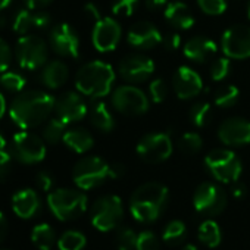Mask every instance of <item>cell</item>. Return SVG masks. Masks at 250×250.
Instances as JSON below:
<instances>
[{"label":"cell","instance_id":"6da1fadb","mask_svg":"<svg viewBox=\"0 0 250 250\" xmlns=\"http://www.w3.org/2000/svg\"><path fill=\"white\" fill-rule=\"evenodd\" d=\"M56 99L44 91H21L9 107V116L20 128L30 130L43 124L55 110Z\"/></svg>","mask_w":250,"mask_h":250},{"label":"cell","instance_id":"7a4b0ae2","mask_svg":"<svg viewBox=\"0 0 250 250\" xmlns=\"http://www.w3.org/2000/svg\"><path fill=\"white\" fill-rule=\"evenodd\" d=\"M168 188L161 183H146L131 196L130 210L139 222H153L165 210L168 203Z\"/></svg>","mask_w":250,"mask_h":250},{"label":"cell","instance_id":"3957f363","mask_svg":"<svg viewBox=\"0 0 250 250\" xmlns=\"http://www.w3.org/2000/svg\"><path fill=\"white\" fill-rule=\"evenodd\" d=\"M115 83L113 68L102 61H91L83 65L75 77V87L81 94L93 99L104 97Z\"/></svg>","mask_w":250,"mask_h":250},{"label":"cell","instance_id":"277c9868","mask_svg":"<svg viewBox=\"0 0 250 250\" xmlns=\"http://www.w3.org/2000/svg\"><path fill=\"white\" fill-rule=\"evenodd\" d=\"M47 205L59 221H71L85 212L87 197L78 190L58 188L47 196Z\"/></svg>","mask_w":250,"mask_h":250},{"label":"cell","instance_id":"5b68a950","mask_svg":"<svg viewBox=\"0 0 250 250\" xmlns=\"http://www.w3.org/2000/svg\"><path fill=\"white\" fill-rule=\"evenodd\" d=\"M205 165L213 178L224 184H232L238 181L243 171L238 156L232 150L227 149H216L208 153L205 158Z\"/></svg>","mask_w":250,"mask_h":250},{"label":"cell","instance_id":"8992f818","mask_svg":"<svg viewBox=\"0 0 250 250\" xmlns=\"http://www.w3.org/2000/svg\"><path fill=\"white\" fill-rule=\"evenodd\" d=\"M72 178L81 190H91L110 178V165L99 156L83 158L75 164Z\"/></svg>","mask_w":250,"mask_h":250},{"label":"cell","instance_id":"52a82bcc","mask_svg":"<svg viewBox=\"0 0 250 250\" xmlns=\"http://www.w3.org/2000/svg\"><path fill=\"white\" fill-rule=\"evenodd\" d=\"M122 215V200L115 194L102 196L91 206V224L103 232L116 228Z\"/></svg>","mask_w":250,"mask_h":250},{"label":"cell","instance_id":"ba28073f","mask_svg":"<svg viewBox=\"0 0 250 250\" xmlns=\"http://www.w3.org/2000/svg\"><path fill=\"white\" fill-rule=\"evenodd\" d=\"M15 55L22 69L34 71L47 62V43L39 36H24L18 40Z\"/></svg>","mask_w":250,"mask_h":250},{"label":"cell","instance_id":"9c48e42d","mask_svg":"<svg viewBox=\"0 0 250 250\" xmlns=\"http://www.w3.org/2000/svg\"><path fill=\"white\" fill-rule=\"evenodd\" d=\"M112 106L122 115L137 116L149 110V97L136 85H121L112 94Z\"/></svg>","mask_w":250,"mask_h":250},{"label":"cell","instance_id":"30bf717a","mask_svg":"<svg viewBox=\"0 0 250 250\" xmlns=\"http://www.w3.org/2000/svg\"><path fill=\"white\" fill-rule=\"evenodd\" d=\"M172 140L167 133H150L140 139L136 152L149 164H161L172 155Z\"/></svg>","mask_w":250,"mask_h":250},{"label":"cell","instance_id":"8fae6325","mask_svg":"<svg viewBox=\"0 0 250 250\" xmlns=\"http://www.w3.org/2000/svg\"><path fill=\"white\" fill-rule=\"evenodd\" d=\"M11 153L21 164H39L46 156V146L39 136L24 131L14 136L11 143Z\"/></svg>","mask_w":250,"mask_h":250},{"label":"cell","instance_id":"7c38bea8","mask_svg":"<svg viewBox=\"0 0 250 250\" xmlns=\"http://www.w3.org/2000/svg\"><path fill=\"white\" fill-rule=\"evenodd\" d=\"M193 205L199 213L205 216H216L225 209L227 196L218 184L203 183L194 191Z\"/></svg>","mask_w":250,"mask_h":250},{"label":"cell","instance_id":"4fadbf2b","mask_svg":"<svg viewBox=\"0 0 250 250\" xmlns=\"http://www.w3.org/2000/svg\"><path fill=\"white\" fill-rule=\"evenodd\" d=\"M222 52L229 59H247L250 58V27L232 25L224 34L221 40Z\"/></svg>","mask_w":250,"mask_h":250},{"label":"cell","instance_id":"5bb4252c","mask_svg":"<svg viewBox=\"0 0 250 250\" xmlns=\"http://www.w3.org/2000/svg\"><path fill=\"white\" fill-rule=\"evenodd\" d=\"M219 140L229 147H241L250 143V121L244 118H228L218 128Z\"/></svg>","mask_w":250,"mask_h":250},{"label":"cell","instance_id":"9a60e30c","mask_svg":"<svg viewBox=\"0 0 250 250\" xmlns=\"http://www.w3.org/2000/svg\"><path fill=\"white\" fill-rule=\"evenodd\" d=\"M155 72V63L145 55H128L119 63V75L131 84L146 81Z\"/></svg>","mask_w":250,"mask_h":250},{"label":"cell","instance_id":"2e32d148","mask_svg":"<svg viewBox=\"0 0 250 250\" xmlns=\"http://www.w3.org/2000/svg\"><path fill=\"white\" fill-rule=\"evenodd\" d=\"M121 27L113 18H100L93 28L91 42L96 50L106 53L116 49L121 42Z\"/></svg>","mask_w":250,"mask_h":250},{"label":"cell","instance_id":"e0dca14e","mask_svg":"<svg viewBox=\"0 0 250 250\" xmlns=\"http://www.w3.org/2000/svg\"><path fill=\"white\" fill-rule=\"evenodd\" d=\"M50 46L62 58L77 59L80 56V39L69 24H59L50 31Z\"/></svg>","mask_w":250,"mask_h":250},{"label":"cell","instance_id":"ac0fdd59","mask_svg":"<svg viewBox=\"0 0 250 250\" xmlns=\"http://www.w3.org/2000/svg\"><path fill=\"white\" fill-rule=\"evenodd\" d=\"M172 85L178 99L188 100L196 97L203 90V80L194 69L183 65L175 71Z\"/></svg>","mask_w":250,"mask_h":250},{"label":"cell","instance_id":"d6986e66","mask_svg":"<svg viewBox=\"0 0 250 250\" xmlns=\"http://www.w3.org/2000/svg\"><path fill=\"white\" fill-rule=\"evenodd\" d=\"M127 40L136 49L150 50L162 43L164 36L155 24L149 21H142L131 27V30L128 31Z\"/></svg>","mask_w":250,"mask_h":250},{"label":"cell","instance_id":"ffe728a7","mask_svg":"<svg viewBox=\"0 0 250 250\" xmlns=\"http://www.w3.org/2000/svg\"><path fill=\"white\" fill-rule=\"evenodd\" d=\"M56 116L65 121L66 124L78 122L87 115V104L84 99L74 91L63 93L55 103Z\"/></svg>","mask_w":250,"mask_h":250},{"label":"cell","instance_id":"44dd1931","mask_svg":"<svg viewBox=\"0 0 250 250\" xmlns=\"http://www.w3.org/2000/svg\"><path fill=\"white\" fill-rule=\"evenodd\" d=\"M165 20L177 30H190L196 20L191 12V9L181 0H175V2H169L164 12Z\"/></svg>","mask_w":250,"mask_h":250},{"label":"cell","instance_id":"7402d4cb","mask_svg":"<svg viewBox=\"0 0 250 250\" xmlns=\"http://www.w3.org/2000/svg\"><path fill=\"white\" fill-rule=\"evenodd\" d=\"M184 56L196 63H203L206 62L212 55H215L216 52V44L215 42H212L208 37L203 36H196L193 39H190L186 44H184Z\"/></svg>","mask_w":250,"mask_h":250},{"label":"cell","instance_id":"603a6c76","mask_svg":"<svg viewBox=\"0 0 250 250\" xmlns=\"http://www.w3.org/2000/svg\"><path fill=\"white\" fill-rule=\"evenodd\" d=\"M14 212L24 219H30L40 210V199L37 193L31 188H24L14 194L12 197Z\"/></svg>","mask_w":250,"mask_h":250},{"label":"cell","instance_id":"cb8c5ba5","mask_svg":"<svg viewBox=\"0 0 250 250\" xmlns=\"http://www.w3.org/2000/svg\"><path fill=\"white\" fill-rule=\"evenodd\" d=\"M68 80V66L62 61H52L49 62L43 72H42V81L49 88H59L62 87Z\"/></svg>","mask_w":250,"mask_h":250},{"label":"cell","instance_id":"d4e9b609","mask_svg":"<svg viewBox=\"0 0 250 250\" xmlns=\"http://www.w3.org/2000/svg\"><path fill=\"white\" fill-rule=\"evenodd\" d=\"M66 147H69L72 152L75 153H85L88 152L93 145H94V139L93 136L84 130V128H72V130H66L63 140H62Z\"/></svg>","mask_w":250,"mask_h":250},{"label":"cell","instance_id":"484cf974","mask_svg":"<svg viewBox=\"0 0 250 250\" xmlns=\"http://www.w3.org/2000/svg\"><path fill=\"white\" fill-rule=\"evenodd\" d=\"M90 121L93 127L102 133H110L115 128V119L103 102H94L90 107Z\"/></svg>","mask_w":250,"mask_h":250},{"label":"cell","instance_id":"4316f807","mask_svg":"<svg viewBox=\"0 0 250 250\" xmlns=\"http://www.w3.org/2000/svg\"><path fill=\"white\" fill-rule=\"evenodd\" d=\"M31 240L37 249L50 250L53 247V244L56 243V234L49 224H40V225L34 227Z\"/></svg>","mask_w":250,"mask_h":250},{"label":"cell","instance_id":"83f0119b","mask_svg":"<svg viewBox=\"0 0 250 250\" xmlns=\"http://www.w3.org/2000/svg\"><path fill=\"white\" fill-rule=\"evenodd\" d=\"M66 122L62 121L61 118H52L50 121L46 122L43 128V139L49 145H56L61 140H63V136L66 133Z\"/></svg>","mask_w":250,"mask_h":250},{"label":"cell","instance_id":"f1b7e54d","mask_svg":"<svg viewBox=\"0 0 250 250\" xmlns=\"http://www.w3.org/2000/svg\"><path fill=\"white\" fill-rule=\"evenodd\" d=\"M199 240L208 247H216L221 243V229L215 221H205L199 227Z\"/></svg>","mask_w":250,"mask_h":250},{"label":"cell","instance_id":"f546056e","mask_svg":"<svg viewBox=\"0 0 250 250\" xmlns=\"http://www.w3.org/2000/svg\"><path fill=\"white\" fill-rule=\"evenodd\" d=\"M240 97V90L232 85V84H227L219 87L215 91V104L218 107H232Z\"/></svg>","mask_w":250,"mask_h":250},{"label":"cell","instance_id":"4dcf8cb0","mask_svg":"<svg viewBox=\"0 0 250 250\" xmlns=\"http://www.w3.org/2000/svg\"><path fill=\"white\" fill-rule=\"evenodd\" d=\"M190 121L193 122L194 127L197 128H203L210 122L212 118V107L208 102H199L196 104L191 106L190 109Z\"/></svg>","mask_w":250,"mask_h":250},{"label":"cell","instance_id":"1f68e13d","mask_svg":"<svg viewBox=\"0 0 250 250\" xmlns=\"http://www.w3.org/2000/svg\"><path fill=\"white\" fill-rule=\"evenodd\" d=\"M203 146V139L197 133H184L178 140V149L184 155H196Z\"/></svg>","mask_w":250,"mask_h":250},{"label":"cell","instance_id":"d6a6232c","mask_svg":"<svg viewBox=\"0 0 250 250\" xmlns=\"http://www.w3.org/2000/svg\"><path fill=\"white\" fill-rule=\"evenodd\" d=\"M85 246V237L80 231H66L58 240L59 250H83Z\"/></svg>","mask_w":250,"mask_h":250},{"label":"cell","instance_id":"836d02e7","mask_svg":"<svg viewBox=\"0 0 250 250\" xmlns=\"http://www.w3.org/2000/svg\"><path fill=\"white\" fill-rule=\"evenodd\" d=\"M184 237H186V225H184L183 221H178V219L171 221L165 227L164 235H162L164 241L171 244V246H175V244L181 243L184 240Z\"/></svg>","mask_w":250,"mask_h":250},{"label":"cell","instance_id":"e575fe53","mask_svg":"<svg viewBox=\"0 0 250 250\" xmlns=\"http://www.w3.org/2000/svg\"><path fill=\"white\" fill-rule=\"evenodd\" d=\"M25 83L27 81L24 75L14 71H5L0 75V85L11 93H21L25 87Z\"/></svg>","mask_w":250,"mask_h":250},{"label":"cell","instance_id":"d590c367","mask_svg":"<svg viewBox=\"0 0 250 250\" xmlns=\"http://www.w3.org/2000/svg\"><path fill=\"white\" fill-rule=\"evenodd\" d=\"M33 12L31 9H21L15 18H14V24H12V28L17 34H21V36H27L31 28H34V18H33Z\"/></svg>","mask_w":250,"mask_h":250},{"label":"cell","instance_id":"8d00e7d4","mask_svg":"<svg viewBox=\"0 0 250 250\" xmlns=\"http://www.w3.org/2000/svg\"><path fill=\"white\" fill-rule=\"evenodd\" d=\"M115 243L118 250H136L137 234L131 228H119L115 235Z\"/></svg>","mask_w":250,"mask_h":250},{"label":"cell","instance_id":"74e56055","mask_svg":"<svg viewBox=\"0 0 250 250\" xmlns=\"http://www.w3.org/2000/svg\"><path fill=\"white\" fill-rule=\"evenodd\" d=\"M140 0H113L112 12L116 17H131L139 8Z\"/></svg>","mask_w":250,"mask_h":250},{"label":"cell","instance_id":"f35d334b","mask_svg":"<svg viewBox=\"0 0 250 250\" xmlns=\"http://www.w3.org/2000/svg\"><path fill=\"white\" fill-rule=\"evenodd\" d=\"M149 94L153 103H164L168 97V85L162 78H155L149 84Z\"/></svg>","mask_w":250,"mask_h":250},{"label":"cell","instance_id":"ab89813d","mask_svg":"<svg viewBox=\"0 0 250 250\" xmlns=\"http://www.w3.org/2000/svg\"><path fill=\"white\" fill-rule=\"evenodd\" d=\"M197 6L206 15H222L227 11V0H197Z\"/></svg>","mask_w":250,"mask_h":250},{"label":"cell","instance_id":"60d3db41","mask_svg":"<svg viewBox=\"0 0 250 250\" xmlns=\"http://www.w3.org/2000/svg\"><path fill=\"white\" fill-rule=\"evenodd\" d=\"M229 71H231L229 58H218L210 66V78L213 81H222L228 77Z\"/></svg>","mask_w":250,"mask_h":250},{"label":"cell","instance_id":"b9f144b4","mask_svg":"<svg viewBox=\"0 0 250 250\" xmlns=\"http://www.w3.org/2000/svg\"><path fill=\"white\" fill-rule=\"evenodd\" d=\"M159 241L152 231H143L137 235L136 250H158Z\"/></svg>","mask_w":250,"mask_h":250},{"label":"cell","instance_id":"7bdbcfd3","mask_svg":"<svg viewBox=\"0 0 250 250\" xmlns=\"http://www.w3.org/2000/svg\"><path fill=\"white\" fill-rule=\"evenodd\" d=\"M12 153L8 152L6 149L0 150V183H3L8 180L12 171Z\"/></svg>","mask_w":250,"mask_h":250},{"label":"cell","instance_id":"ee69618b","mask_svg":"<svg viewBox=\"0 0 250 250\" xmlns=\"http://www.w3.org/2000/svg\"><path fill=\"white\" fill-rule=\"evenodd\" d=\"M11 61H12V50L3 39H0V72L8 71Z\"/></svg>","mask_w":250,"mask_h":250},{"label":"cell","instance_id":"f6af8a7d","mask_svg":"<svg viewBox=\"0 0 250 250\" xmlns=\"http://www.w3.org/2000/svg\"><path fill=\"white\" fill-rule=\"evenodd\" d=\"M33 18H34V28H39V30L47 28V27L50 25V22H52L50 15H49L47 12H43V11L36 12V14L33 15Z\"/></svg>","mask_w":250,"mask_h":250},{"label":"cell","instance_id":"bcb514c9","mask_svg":"<svg viewBox=\"0 0 250 250\" xmlns=\"http://www.w3.org/2000/svg\"><path fill=\"white\" fill-rule=\"evenodd\" d=\"M162 43H164V46H165L167 50L174 52V50H177V49L180 47V44H181V37H180V34H177V33H169V34H167V36L164 37Z\"/></svg>","mask_w":250,"mask_h":250},{"label":"cell","instance_id":"7dc6e473","mask_svg":"<svg viewBox=\"0 0 250 250\" xmlns=\"http://www.w3.org/2000/svg\"><path fill=\"white\" fill-rule=\"evenodd\" d=\"M36 181H37V186H39L43 191H49V190L53 187V177H52L49 172H46V171L39 172Z\"/></svg>","mask_w":250,"mask_h":250},{"label":"cell","instance_id":"c3c4849f","mask_svg":"<svg viewBox=\"0 0 250 250\" xmlns=\"http://www.w3.org/2000/svg\"><path fill=\"white\" fill-rule=\"evenodd\" d=\"M84 12H85V15L90 18V20H93V21H99L102 17H100V12H99V9H97V6L94 5V3H91V2H88V3H85L84 5Z\"/></svg>","mask_w":250,"mask_h":250},{"label":"cell","instance_id":"681fc988","mask_svg":"<svg viewBox=\"0 0 250 250\" xmlns=\"http://www.w3.org/2000/svg\"><path fill=\"white\" fill-rule=\"evenodd\" d=\"M169 2L168 0H146L145 5L149 11H161L164 8H167Z\"/></svg>","mask_w":250,"mask_h":250},{"label":"cell","instance_id":"f907efd6","mask_svg":"<svg viewBox=\"0 0 250 250\" xmlns=\"http://www.w3.org/2000/svg\"><path fill=\"white\" fill-rule=\"evenodd\" d=\"M53 0H25L28 9H42L47 5H50Z\"/></svg>","mask_w":250,"mask_h":250},{"label":"cell","instance_id":"816d5d0a","mask_svg":"<svg viewBox=\"0 0 250 250\" xmlns=\"http://www.w3.org/2000/svg\"><path fill=\"white\" fill-rule=\"evenodd\" d=\"M124 174H125V167L122 164L110 165V178L116 180V178H121Z\"/></svg>","mask_w":250,"mask_h":250},{"label":"cell","instance_id":"f5cc1de1","mask_svg":"<svg viewBox=\"0 0 250 250\" xmlns=\"http://www.w3.org/2000/svg\"><path fill=\"white\" fill-rule=\"evenodd\" d=\"M231 193H232V196L235 197V199H241L244 194H246V187L241 184V183H238V181H235V183H232V187H231Z\"/></svg>","mask_w":250,"mask_h":250},{"label":"cell","instance_id":"db71d44e","mask_svg":"<svg viewBox=\"0 0 250 250\" xmlns=\"http://www.w3.org/2000/svg\"><path fill=\"white\" fill-rule=\"evenodd\" d=\"M6 234H8V221L5 215L0 212V243L6 238Z\"/></svg>","mask_w":250,"mask_h":250},{"label":"cell","instance_id":"11a10c76","mask_svg":"<svg viewBox=\"0 0 250 250\" xmlns=\"http://www.w3.org/2000/svg\"><path fill=\"white\" fill-rule=\"evenodd\" d=\"M5 112H6V100H5V96L0 93V119H2Z\"/></svg>","mask_w":250,"mask_h":250},{"label":"cell","instance_id":"9f6ffc18","mask_svg":"<svg viewBox=\"0 0 250 250\" xmlns=\"http://www.w3.org/2000/svg\"><path fill=\"white\" fill-rule=\"evenodd\" d=\"M11 2H12V0H0V12L5 11L11 5Z\"/></svg>","mask_w":250,"mask_h":250},{"label":"cell","instance_id":"6f0895ef","mask_svg":"<svg viewBox=\"0 0 250 250\" xmlns=\"http://www.w3.org/2000/svg\"><path fill=\"white\" fill-rule=\"evenodd\" d=\"M3 149H6V140L2 134H0V150H3Z\"/></svg>","mask_w":250,"mask_h":250},{"label":"cell","instance_id":"680465c9","mask_svg":"<svg viewBox=\"0 0 250 250\" xmlns=\"http://www.w3.org/2000/svg\"><path fill=\"white\" fill-rule=\"evenodd\" d=\"M6 24H8V20H6V17L0 15V28H3V27H5Z\"/></svg>","mask_w":250,"mask_h":250},{"label":"cell","instance_id":"91938a15","mask_svg":"<svg viewBox=\"0 0 250 250\" xmlns=\"http://www.w3.org/2000/svg\"><path fill=\"white\" fill-rule=\"evenodd\" d=\"M181 250H197V249H196V246H193V244H186Z\"/></svg>","mask_w":250,"mask_h":250},{"label":"cell","instance_id":"94428289","mask_svg":"<svg viewBox=\"0 0 250 250\" xmlns=\"http://www.w3.org/2000/svg\"><path fill=\"white\" fill-rule=\"evenodd\" d=\"M247 17H249V20H250V5H249V8H247Z\"/></svg>","mask_w":250,"mask_h":250}]
</instances>
